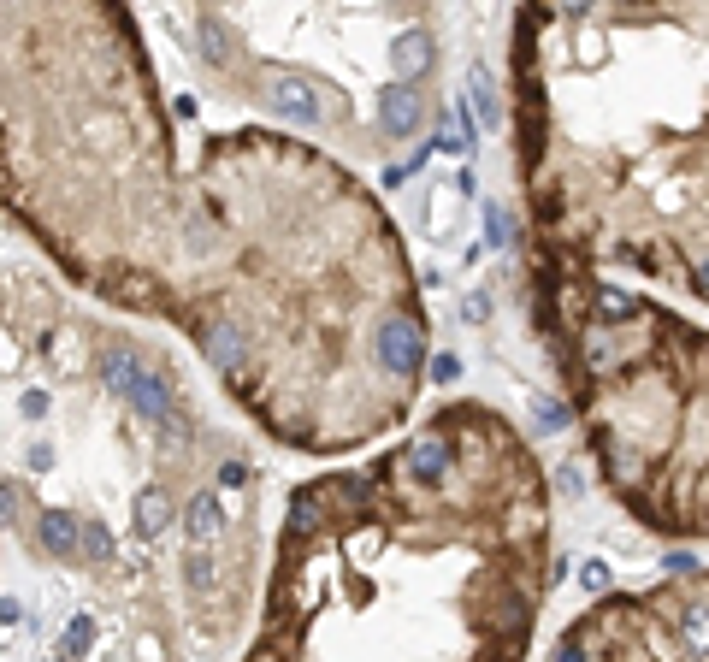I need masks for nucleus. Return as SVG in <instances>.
Wrapping results in <instances>:
<instances>
[{"label": "nucleus", "instance_id": "f257e3e1", "mask_svg": "<svg viewBox=\"0 0 709 662\" xmlns=\"http://www.w3.org/2000/svg\"><path fill=\"white\" fill-rule=\"evenodd\" d=\"M532 249L709 308V6L515 12Z\"/></svg>", "mask_w": 709, "mask_h": 662}, {"label": "nucleus", "instance_id": "f03ea898", "mask_svg": "<svg viewBox=\"0 0 709 662\" xmlns=\"http://www.w3.org/2000/svg\"><path fill=\"white\" fill-rule=\"evenodd\" d=\"M532 320L609 497L656 538H709V331L544 249Z\"/></svg>", "mask_w": 709, "mask_h": 662}, {"label": "nucleus", "instance_id": "7ed1b4c3", "mask_svg": "<svg viewBox=\"0 0 709 662\" xmlns=\"http://www.w3.org/2000/svg\"><path fill=\"white\" fill-rule=\"evenodd\" d=\"M550 662H709V562L645 592H609L556 639Z\"/></svg>", "mask_w": 709, "mask_h": 662}, {"label": "nucleus", "instance_id": "20e7f679", "mask_svg": "<svg viewBox=\"0 0 709 662\" xmlns=\"http://www.w3.org/2000/svg\"><path fill=\"white\" fill-rule=\"evenodd\" d=\"M373 355H379V367L390 379H402V391H408V379L426 367V326H420V314L414 308H390L379 320V331H373Z\"/></svg>", "mask_w": 709, "mask_h": 662}, {"label": "nucleus", "instance_id": "39448f33", "mask_svg": "<svg viewBox=\"0 0 709 662\" xmlns=\"http://www.w3.org/2000/svg\"><path fill=\"white\" fill-rule=\"evenodd\" d=\"M101 373H107V385H113L119 397H130L136 408H142V414H154V420H160V414L172 408V385H166V379H160L154 367H142V361H136L130 349H107Z\"/></svg>", "mask_w": 709, "mask_h": 662}, {"label": "nucleus", "instance_id": "423d86ee", "mask_svg": "<svg viewBox=\"0 0 709 662\" xmlns=\"http://www.w3.org/2000/svg\"><path fill=\"white\" fill-rule=\"evenodd\" d=\"M266 95H272V107L290 113V119H320V89L302 83V77H290V71H266Z\"/></svg>", "mask_w": 709, "mask_h": 662}, {"label": "nucleus", "instance_id": "0eeeda50", "mask_svg": "<svg viewBox=\"0 0 709 662\" xmlns=\"http://www.w3.org/2000/svg\"><path fill=\"white\" fill-rule=\"evenodd\" d=\"M420 119H426V107H420V95H414L408 83H396V89H385V107H379V125H385L390 136H408V131H420Z\"/></svg>", "mask_w": 709, "mask_h": 662}, {"label": "nucleus", "instance_id": "6e6552de", "mask_svg": "<svg viewBox=\"0 0 709 662\" xmlns=\"http://www.w3.org/2000/svg\"><path fill=\"white\" fill-rule=\"evenodd\" d=\"M184 532H190V550H207V544H213V532H219V503H213V491H195L190 497Z\"/></svg>", "mask_w": 709, "mask_h": 662}, {"label": "nucleus", "instance_id": "1a4fd4ad", "mask_svg": "<svg viewBox=\"0 0 709 662\" xmlns=\"http://www.w3.org/2000/svg\"><path fill=\"white\" fill-rule=\"evenodd\" d=\"M42 550H48V556H71V550H83V527H77L65 509H48V515H42Z\"/></svg>", "mask_w": 709, "mask_h": 662}, {"label": "nucleus", "instance_id": "9d476101", "mask_svg": "<svg viewBox=\"0 0 709 662\" xmlns=\"http://www.w3.org/2000/svg\"><path fill=\"white\" fill-rule=\"evenodd\" d=\"M201 349H207V361H213L219 373H231V367L243 361V331H237V326H225V320H219V326H207V337H201Z\"/></svg>", "mask_w": 709, "mask_h": 662}, {"label": "nucleus", "instance_id": "9b49d317", "mask_svg": "<svg viewBox=\"0 0 709 662\" xmlns=\"http://www.w3.org/2000/svg\"><path fill=\"white\" fill-rule=\"evenodd\" d=\"M396 71H402L408 83L432 71V36H426V30H408V36L396 42Z\"/></svg>", "mask_w": 709, "mask_h": 662}, {"label": "nucleus", "instance_id": "f8f14e48", "mask_svg": "<svg viewBox=\"0 0 709 662\" xmlns=\"http://www.w3.org/2000/svg\"><path fill=\"white\" fill-rule=\"evenodd\" d=\"M467 83H473V107H479V125H485V131H497V125H503V101H497L491 66H473V71H467Z\"/></svg>", "mask_w": 709, "mask_h": 662}, {"label": "nucleus", "instance_id": "ddd939ff", "mask_svg": "<svg viewBox=\"0 0 709 662\" xmlns=\"http://www.w3.org/2000/svg\"><path fill=\"white\" fill-rule=\"evenodd\" d=\"M166 521H172V497H166L160 485H148V491L136 497V527L148 532V538H160V532H166Z\"/></svg>", "mask_w": 709, "mask_h": 662}, {"label": "nucleus", "instance_id": "4468645a", "mask_svg": "<svg viewBox=\"0 0 709 662\" xmlns=\"http://www.w3.org/2000/svg\"><path fill=\"white\" fill-rule=\"evenodd\" d=\"M532 420H538L544 432H562V426L574 420V408H568V397H532Z\"/></svg>", "mask_w": 709, "mask_h": 662}, {"label": "nucleus", "instance_id": "2eb2a0df", "mask_svg": "<svg viewBox=\"0 0 709 662\" xmlns=\"http://www.w3.org/2000/svg\"><path fill=\"white\" fill-rule=\"evenodd\" d=\"M426 379H432V385H455V379H461V361H455L450 349H438V355L426 361Z\"/></svg>", "mask_w": 709, "mask_h": 662}, {"label": "nucleus", "instance_id": "dca6fc26", "mask_svg": "<svg viewBox=\"0 0 709 662\" xmlns=\"http://www.w3.org/2000/svg\"><path fill=\"white\" fill-rule=\"evenodd\" d=\"M432 148H438V142H426V148H414V154H408L402 166H390V172H385V184H402V178H414V172H420V166L432 160Z\"/></svg>", "mask_w": 709, "mask_h": 662}, {"label": "nucleus", "instance_id": "f3484780", "mask_svg": "<svg viewBox=\"0 0 709 662\" xmlns=\"http://www.w3.org/2000/svg\"><path fill=\"white\" fill-rule=\"evenodd\" d=\"M89 639H95V627H89V621H71V627H65V657H83V651H89Z\"/></svg>", "mask_w": 709, "mask_h": 662}, {"label": "nucleus", "instance_id": "a211bd4d", "mask_svg": "<svg viewBox=\"0 0 709 662\" xmlns=\"http://www.w3.org/2000/svg\"><path fill=\"white\" fill-rule=\"evenodd\" d=\"M580 586H585V592H597V597H609V562H585Z\"/></svg>", "mask_w": 709, "mask_h": 662}, {"label": "nucleus", "instance_id": "6ab92c4d", "mask_svg": "<svg viewBox=\"0 0 709 662\" xmlns=\"http://www.w3.org/2000/svg\"><path fill=\"white\" fill-rule=\"evenodd\" d=\"M190 586H195V592L213 586V562H207V550H190Z\"/></svg>", "mask_w": 709, "mask_h": 662}, {"label": "nucleus", "instance_id": "aec40b11", "mask_svg": "<svg viewBox=\"0 0 709 662\" xmlns=\"http://www.w3.org/2000/svg\"><path fill=\"white\" fill-rule=\"evenodd\" d=\"M485 231H491V243H509V231H515V225H509V213H503V207H485Z\"/></svg>", "mask_w": 709, "mask_h": 662}, {"label": "nucleus", "instance_id": "412c9836", "mask_svg": "<svg viewBox=\"0 0 709 662\" xmlns=\"http://www.w3.org/2000/svg\"><path fill=\"white\" fill-rule=\"evenodd\" d=\"M219 485H225V491H243V485H249V467H243V462H225V467H219Z\"/></svg>", "mask_w": 709, "mask_h": 662}, {"label": "nucleus", "instance_id": "4be33fe9", "mask_svg": "<svg viewBox=\"0 0 709 662\" xmlns=\"http://www.w3.org/2000/svg\"><path fill=\"white\" fill-rule=\"evenodd\" d=\"M83 550H89V556H113V538L101 527H83Z\"/></svg>", "mask_w": 709, "mask_h": 662}, {"label": "nucleus", "instance_id": "5701e85b", "mask_svg": "<svg viewBox=\"0 0 709 662\" xmlns=\"http://www.w3.org/2000/svg\"><path fill=\"white\" fill-rule=\"evenodd\" d=\"M0 515H12V491L6 485H0Z\"/></svg>", "mask_w": 709, "mask_h": 662}, {"label": "nucleus", "instance_id": "b1692460", "mask_svg": "<svg viewBox=\"0 0 709 662\" xmlns=\"http://www.w3.org/2000/svg\"><path fill=\"white\" fill-rule=\"evenodd\" d=\"M54 662H65V657H54Z\"/></svg>", "mask_w": 709, "mask_h": 662}]
</instances>
